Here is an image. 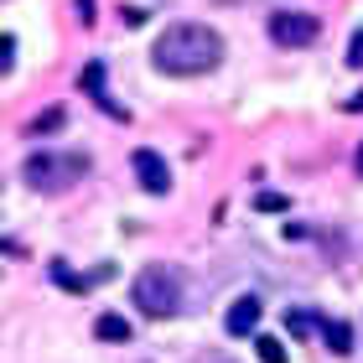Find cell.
<instances>
[{
	"label": "cell",
	"mask_w": 363,
	"mask_h": 363,
	"mask_svg": "<svg viewBox=\"0 0 363 363\" xmlns=\"http://www.w3.org/2000/svg\"><path fill=\"white\" fill-rule=\"evenodd\" d=\"M353 167H358V177H363V145H358V156H353Z\"/></svg>",
	"instance_id": "19"
},
{
	"label": "cell",
	"mask_w": 363,
	"mask_h": 363,
	"mask_svg": "<svg viewBox=\"0 0 363 363\" xmlns=\"http://www.w3.org/2000/svg\"><path fill=\"white\" fill-rule=\"evenodd\" d=\"M11 62H16V37H0V78L11 73Z\"/></svg>",
	"instance_id": "14"
},
{
	"label": "cell",
	"mask_w": 363,
	"mask_h": 363,
	"mask_svg": "<svg viewBox=\"0 0 363 363\" xmlns=\"http://www.w3.org/2000/svg\"><path fill=\"white\" fill-rule=\"evenodd\" d=\"M130 296H135V306L145 317L167 322V317L182 311V270L177 265H145L135 275V286H130Z\"/></svg>",
	"instance_id": "2"
},
{
	"label": "cell",
	"mask_w": 363,
	"mask_h": 363,
	"mask_svg": "<svg viewBox=\"0 0 363 363\" xmlns=\"http://www.w3.org/2000/svg\"><path fill=\"white\" fill-rule=\"evenodd\" d=\"M348 109H363V89H358V94H353V99H348Z\"/></svg>",
	"instance_id": "18"
},
{
	"label": "cell",
	"mask_w": 363,
	"mask_h": 363,
	"mask_svg": "<svg viewBox=\"0 0 363 363\" xmlns=\"http://www.w3.org/2000/svg\"><path fill=\"white\" fill-rule=\"evenodd\" d=\"M62 120H68L62 109H47V114H37V120H31L26 130H31V135H47V130H62Z\"/></svg>",
	"instance_id": "12"
},
{
	"label": "cell",
	"mask_w": 363,
	"mask_h": 363,
	"mask_svg": "<svg viewBox=\"0 0 363 363\" xmlns=\"http://www.w3.org/2000/svg\"><path fill=\"white\" fill-rule=\"evenodd\" d=\"M130 167H135V177H140V187L151 192V197H161V192H172V172H167V161H161L156 151H140L130 156Z\"/></svg>",
	"instance_id": "5"
},
{
	"label": "cell",
	"mask_w": 363,
	"mask_h": 363,
	"mask_svg": "<svg viewBox=\"0 0 363 363\" xmlns=\"http://www.w3.org/2000/svg\"><path fill=\"white\" fill-rule=\"evenodd\" d=\"M259 311H265V306H259V296H239V301L228 306L223 327H228V333H234V337H250L255 327H259Z\"/></svg>",
	"instance_id": "6"
},
{
	"label": "cell",
	"mask_w": 363,
	"mask_h": 363,
	"mask_svg": "<svg viewBox=\"0 0 363 363\" xmlns=\"http://www.w3.org/2000/svg\"><path fill=\"white\" fill-rule=\"evenodd\" d=\"M218 363H228V358H218Z\"/></svg>",
	"instance_id": "20"
},
{
	"label": "cell",
	"mask_w": 363,
	"mask_h": 363,
	"mask_svg": "<svg viewBox=\"0 0 363 363\" xmlns=\"http://www.w3.org/2000/svg\"><path fill=\"white\" fill-rule=\"evenodd\" d=\"M78 21H84V26H94V0H78Z\"/></svg>",
	"instance_id": "17"
},
{
	"label": "cell",
	"mask_w": 363,
	"mask_h": 363,
	"mask_svg": "<svg viewBox=\"0 0 363 363\" xmlns=\"http://www.w3.org/2000/svg\"><path fill=\"white\" fill-rule=\"evenodd\" d=\"M265 31H270L275 47H306V42H317L322 21H317V16H306V11H275L265 21Z\"/></svg>",
	"instance_id": "4"
},
{
	"label": "cell",
	"mask_w": 363,
	"mask_h": 363,
	"mask_svg": "<svg viewBox=\"0 0 363 363\" xmlns=\"http://www.w3.org/2000/svg\"><path fill=\"white\" fill-rule=\"evenodd\" d=\"M151 62L161 73H172V78H197V73H213L223 62V37L213 26H203V21H177V26H167L156 37V47H151Z\"/></svg>",
	"instance_id": "1"
},
{
	"label": "cell",
	"mask_w": 363,
	"mask_h": 363,
	"mask_svg": "<svg viewBox=\"0 0 363 363\" xmlns=\"http://www.w3.org/2000/svg\"><path fill=\"white\" fill-rule=\"evenodd\" d=\"M286 327H291L296 337H311V333H317V327H322V317L311 322V311H286Z\"/></svg>",
	"instance_id": "11"
},
{
	"label": "cell",
	"mask_w": 363,
	"mask_h": 363,
	"mask_svg": "<svg viewBox=\"0 0 363 363\" xmlns=\"http://www.w3.org/2000/svg\"><path fill=\"white\" fill-rule=\"evenodd\" d=\"M255 208H259V213H280V208H286V197H280V192H259Z\"/></svg>",
	"instance_id": "15"
},
{
	"label": "cell",
	"mask_w": 363,
	"mask_h": 363,
	"mask_svg": "<svg viewBox=\"0 0 363 363\" xmlns=\"http://www.w3.org/2000/svg\"><path fill=\"white\" fill-rule=\"evenodd\" d=\"M84 89L99 99V109H104V114H114V120H125V109L120 104H114V99L104 94V62H89V68H84Z\"/></svg>",
	"instance_id": "7"
},
{
	"label": "cell",
	"mask_w": 363,
	"mask_h": 363,
	"mask_svg": "<svg viewBox=\"0 0 363 363\" xmlns=\"http://www.w3.org/2000/svg\"><path fill=\"white\" fill-rule=\"evenodd\" d=\"M255 348H259V363H291V353H286V342H280V337H259Z\"/></svg>",
	"instance_id": "10"
},
{
	"label": "cell",
	"mask_w": 363,
	"mask_h": 363,
	"mask_svg": "<svg viewBox=\"0 0 363 363\" xmlns=\"http://www.w3.org/2000/svg\"><path fill=\"white\" fill-rule=\"evenodd\" d=\"M348 62H353V68H363V31H353V42H348Z\"/></svg>",
	"instance_id": "16"
},
{
	"label": "cell",
	"mask_w": 363,
	"mask_h": 363,
	"mask_svg": "<svg viewBox=\"0 0 363 363\" xmlns=\"http://www.w3.org/2000/svg\"><path fill=\"white\" fill-rule=\"evenodd\" d=\"M26 187L31 192H68L73 182H84L89 177V156H68V151H37V156H26Z\"/></svg>",
	"instance_id": "3"
},
{
	"label": "cell",
	"mask_w": 363,
	"mask_h": 363,
	"mask_svg": "<svg viewBox=\"0 0 363 363\" xmlns=\"http://www.w3.org/2000/svg\"><path fill=\"white\" fill-rule=\"evenodd\" d=\"M322 337H327V348H333L337 358H348V353H353V327H348V322L322 317Z\"/></svg>",
	"instance_id": "8"
},
{
	"label": "cell",
	"mask_w": 363,
	"mask_h": 363,
	"mask_svg": "<svg viewBox=\"0 0 363 363\" xmlns=\"http://www.w3.org/2000/svg\"><path fill=\"white\" fill-rule=\"evenodd\" d=\"M94 337L99 342H130V322L120 317V311H104V317L94 322Z\"/></svg>",
	"instance_id": "9"
},
{
	"label": "cell",
	"mask_w": 363,
	"mask_h": 363,
	"mask_svg": "<svg viewBox=\"0 0 363 363\" xmlns=\"http://www.w3.org/2000/svg\"><path fill=\"white\" fill-rule=\"evenodd\" d=\"M52 280H57L62 291H84V286H89V280H84V275H73L68 265H62V259H52Z\"/></svg>",
	"instance_id": "13"
}]
</instances>
